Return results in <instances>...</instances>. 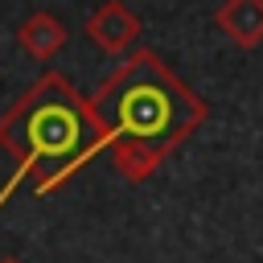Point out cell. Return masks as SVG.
<instances>
[{
  "instance_id": "cell-1",
  "label": "cell",
  "mask_w": 263,
  "mask_h": 263,
  "mask_svg": "<svg viewBox=\"0 0 263 263\" xmlns=\"http://www.w3.org/2000/svg\"><path fill=\"white\" fill-rule=\"evenodd\" d=\"M210 119V103L164 66L160 53L136 49L123 66H115L99 90L86 99L90 144L74 160V173L111 148V160L123 181H148L201 123Z\"/></svg>"
},
{
  "instance_id": "cell-2",
  "label": "cell",
  "mask_w": 263,
  "mask_h": 263,
  "mask_svg": "<svg viewBox=\"0 0 263 263\" xmlns=\"http://www.w3.org/2000/svg\"><path fill=\"white\" fill-rule=\"evenodd\" d=\"M86 144H90L86 99L62 70H45L21 99H12L0 111V148L16 160L12 177L0 185V205L25 177H33L37 197L66 185Z\"/></svg>"
},
{
  "instance_id": "cell-3",
  "label": "cell",
  "mask_w": 263,
  "mask_h": 263,
  "mask_svg": "<svg viewBox=\"0 0 263 263\" xmlns=\"http://www.w3.org/2000/svg\"><path fill=\"white\" fill-rule=\"evenodd\" d=\"M144 21L123 4V0H103L90 16H86V37L103 49V53H123L140 41Z\"/></svg>"
},
{
  "instance_id": "cell-4",
  "label": "cell",
  "mask_w": 263,
  "mask_h": 263,
  "mask_svg": "<svg viewBox=\"0 0 263 263\" xmlns=\"http://www.w3.org/2000/svg\"><path fill=\"white\" fill-rule=\"evenodd\" d=\"M214 25L238 49H259L263 45V0H222L214 12Z\"/></svg>"
},
{
  "instance_id": "cell-5",
  "label": "cell",
  "mask_w": 263,
  "mask_h": 263,
  "mask_svg": "<svg viewBox=\"0 0 263 263\" xmlns=\"http://www.w3.org/2000/svg\"><path fill=\"white\" fill-rule=\"evenodd\" d=\"M66 41H70V33H66V25H62L49 8L29 12V16L21 21V29H16V45H21L29 58H37V62H49L53 53H62Z\"/></svg>"
},
{
  "instance_id": "cell-6",
  "label": "cell",
  "mask_w": 263,
  "mask_h": 263,
  "mask_svg": "<svg viewBox=\"0 0 263 263\" xmlns=\"http://www.w3.org/2000/svg\"><path fill=\"white\" fill-rule=\"evenodd\" d=\"M0 263H16V259H0Z\"/></svg>"
}]
</instances>
